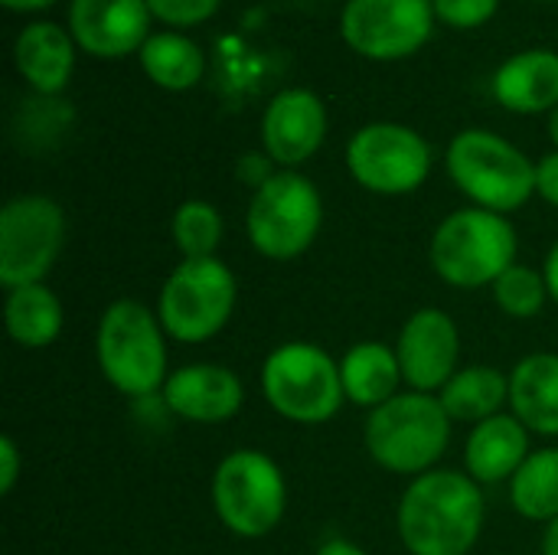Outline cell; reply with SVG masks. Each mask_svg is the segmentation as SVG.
<instances>
[{
    "label": "cell",
    "mask_w": 558,
    "mask_h": 555,
    "mask_svg": "<svg viewBox=\"0 0 558 555\" xmlns=\"http://www.w3.org/2000/svg\"><path fill=\"white\" fill-rule=\"evenodd\" d=\"M69 124H72V108L59 95H36L33 101L20 105L13 128H16L23 147L29 144V150H36V147L56 144Z\"/></svg>",
    "instance_id": "83f0119b"
},
{
    "label": "cell",
    "mask_w": 558,
    "mask_h": 555,
    "mask_svg": "<svg viewBox=\"0 0 558 555\" xmlns=\"http://www.w3.org/2000/svg\"><path fill=\"white\" fill-rule=\"evenodd\" d=\"M209 500L232 536L265 540L288 514V481L271 455L258 448H235L216 464Z\"/></svg>",
    "instance_id": "52a82bcc"
},
{
    "label": "cell",
    "mask_w": 558,
    "mask_h": 555,
    "mask_svg": "<svg viewBox=\"0 0 558 555\" xmlns=\"http://www.w3.org/2000/svg\"><path fill=\"white\" fill-rule=\"evenodd\" d=\"M137 59H141L144 75H147L154 85L167 88V92H186V88H193V85L203 79V72H206V56H203V49H199L190 36L173 33V29H167V33H150V39L141 46Z\"/></svg>",
    "instance_id": "cb8c5ba5"
},
{
    "label": "cell",
    "mask_w": 558,
    "mask_h": 555,
    "mask_svg": "<svg viewBox=\"0 0 558 555\" xmlns=\"http://www.w3.org/2000/svg\"><path fill=\"white\" fill-rule=\"evenodd\" d=\"M402 379L412 393L438 396L448 379L461 370V330L441 307H418L392 343Z\"/></svg>",
    "instance_id": "4fadbf2b"
},
{
    "label": "cell",
    "mask_w": 558,
    "mask_h": 555,
    "mask_svg": "<svg viewBox=\"0 0 558 555\" xmlns=\"http://www.w3.org/2000/svg\"><path fill=\"white\" fill-rule=\"evenodd\" d=\"M494 294V304L513 317V321H533L543 314L546 301H549V288H546V278H543V268H530V265H510L490 288Z\"/></svg>",
    "instance_id": "4316f807"
},
{
    "label": "cell",
    "mask_w": 558,
    "mask_h": 555,
    "mask_svg": "<svg viewBox=\"0 0 558 555\" xmlns=\"http://www.w3.org/2000/svg\"><path fill=\"white\" fill-rule=\"evenodd\" d=\"M327 137V108L311 88L278 92L262 114V150L278 170H298L307 164Z\"/></svg>",
    "instance_id": "5bb4252c"
},
{
    "label": "cell",
    "mask_w": 558,
    "mask_h": 555,
    "mask_svg": "<svg viewBox=\"0 0 558 555\" xmlns=\"http://www.w3.org/2000/svg\"><path fill=\"white\" fill-rule=\"evenodd\" d=\"M167 330L147 304L134 298L111 301L95 327V363L105 383L128 399L160 396L170 376Z\"/></svg>",
    "instance_id": "7a4b0ae2"
},
{
    "label": "cell",
    "mask_w": 558,
    "mask_h": 555,
    "mask_svg": "<svg viewBox=\"0 0 558 555\" xmlns=\"http://www.w3.org/2000/svg\"><path fill=\"white\" fill-rule=\"evenodd\" d=\"M510 507L533 523L558 520V448L533 451L510 478Z\"/></svg>",
    "instance_id": "d4e9b609"
},
{
    "label": "cell",
    "mask_w": 558,
    "mask_h": 555,
    "mask_svg": "<svg viewBox=\"0 0 558 555\" xmlns=\"http://www.w3.org/2000/svg\"><path fill=\"white\" fill-rule=\"evenodd\" d=\"M324 200L311 177L298 170H278L248 200L245 236L248 245L268 262L301 258L320 236Z\"/></svg>",
    "instance_id": "ba28073f"
},
{
    "label": "cell",
    "mask_w": 558,
    "mask_h": 555,
    "mask_svg": "<svg viewBox=\"0 0 558 555\" xmlns=\"http://www.w3.org/2000/svg\"><path fill=\"white\" fill-rule=\"evenodd\" d=\"M445 167L471 206L510 216L536 196V164L507 137L468 128L451 137Z\"/></svg>",
    "instance_id": "5b68a950"
},
{
    "label": "cell",
    "mask_w": 558,
    "mask_h": 555,
    "mask_svg": "<svg viewBox=\"0 0 558 555\" xmlns=\"http://www.w3.org/2000/svg\"><path fill=\"white\" fill-rule=\"evenodd\" d=\"M239 304L235 272L216 258H190L167 275L157 294V317L170 340L206 343L219 337Z\"/></svg>",
    "instance_id": "9c48e42d"
},
{
    "label": "cell",
    "mask_w": 558,
    "mask_h": 555,
    "mask_svg": "<svg viewBox=\"0 0 558 555\" xmlns=\"http://www.w3.org/2000/svg\"><path fill=\"white\" fill-rule=\"evenodd\" d=\"M3 327H7V337L23 350L52 347L65 327V311H62L59 294L46 281L7 291Z\"/></svg>",
    "instance_id": "7402d4cb"
},
{
    "label": "cell",
    "mask_w": 558,
    "mask_h": 555,
    "mask_svg": "<svg viewBox=\"0 0 558 555\" xmlns=\"http://www.w3.org/2000/svg\"><path fill=\"white\" fill-rule=\"evenodd\" d=\"M445 412L451 415V422H468V425H481L494 415L504 412V406H510V376H504L497 366L487 363H471L461 366L448 386L438 393Z\"/></svg>",
    "instance_id": "603a6c76"
},
{
    "label": "cell",
    "mask_w": 558,
    "mask_h": 555,
    "mask_svg": "<svg viewBox=\"0 0 558 555\" xmlns=\"http://www.w3.org/2000/svg\"><path fill=\"white\" fill-rule=\"evenodd\" d=\"M543 278H546V288H549V301L558 304V242L546 252V262H543Z\"/></svg>",
    "instance_id": "e575fe53"
},
{
    "label": "cell",
    "mask_w": 558,
    "mask_h": 555,
    "mask_svg": "<svg viewBox=\"0 0 558 555\" xmlns=\"http://www.w3.org/2000/svg\"><path fill=\"white\" fill-rule=\"evenodd\" d=\"M314 555H369L363 546H356L353 540H343V536H333V540H327V543H320L317 546V553Z\"/></svg>",
    "instance_id": "836d02e7"
},
{
    "label": "cell",
    "mask_w": 558,
    "mask_h": 555,
    "mask_svg": "<svg viewBox=\"0 0 558 555\" xmlns=\"http://www.w3.org/2000/svg\"><path fill=\"white\" fill-rule=\"evenodd\" d=\"M451 415L438 396L399 393L366 415V455L389 474L418 478L438 468L451 445Z\"/></svg>",
    "instance_id": "3957f363"
},
{
    "label": "cell",
    "mask_w": 558,
    "mask_h": 555,
    "mask_svg": "<svg viewBox=\"0 0 558 555\" xmlns=\"http://www.w3.org/2000/svg\"><path fill=\"white\" fill-rule=\"evenodd\" d=\"M520 236L510 216L464 206L445 216L428 242V262L432 272L461 291L474 288H494V281L517 265Z\"/></svg>",
    "instance_id": "277c9868"
},
{
    "label": "cell",
    "mask_w": 558,
    "mask_h": 555,
    "mask_svg": "<svg viewBox=\"0 0 558 555\" xmlns=\"http://www.w3.org/2000/svg\"><path fill=\"white\" fill-rule=\"evenodd\" d=\"M20 471H23V455H20V445L13 435H3L0 438V494L10 497L16 481H20Z\"/></svg>",
    "instance_id": "1f68e13d"
},
{
    "label": "cell",
    "mask_w": 558,
    "mask_h": 555,
    "mask_svg": "<svg viewBox=\"0 0 558 555\" xmlns=\"http://www.w3.org/2000/svg\"><path fill=\"white\" fill-rule=\"evenodd\" d=\"M239 180L245 183V186H252V193L258 190V186H265L275 173H278V164L265 154V150H252V154H245L242 160H239Z\"/></svg>",
    "instance_id": "4dcf8cb0"
},
{
    "label": "cell",
    "mask_w": 558,
    "mask_h": 555,
    "mask_svg": "<svg viewBox=\"0 0 558 555\" xmlns=\"http://www.w3.org/2000/svg\"><path fill=\"white\" fill-rule=\"evenodd\" d=\"M262 396L294 425H327L347 402L340 363L311 340H288L265 357Z\"/></svg>",
    "instance_id": "8992f818"
},
{
    "label": "cell",
    "mask_w": 558,
    "mask_h": 555,
    "mask_svg": "<svg viewBox=\"0 0 558 555\" xmlns=\"http://www.w3.org/2000/svg\"><path fill=\"white\" fill-rule=\"evenodd\" d=\"M7 10H16V13H33V10H46L52 7L56 0H0Z\"/></svg>",
    "instance_id": "d590c367"
},
{
    "label": "cell",
    "mask_w": 558,
    "mask_h": 555,
    "mask_svg": "<svg viewBox=\"0 0 558 555\" xmlns=\"http://www.w3.org/2000/svg\"><path fill=\"white\" fill-rule=\"evenodd\" d=\"M510 412L530 435L558 438V353H530L510 370Z\"/></svg>",
    "instance_id": "ffe728a7"
},
{
    "label": "cell",
    "mask_w": 558,
    "mask_h": 555,
    "mask_svg": "<svg viewBox=\"0 0 558 555\" xmlns=\"http://www.w3.org/2000/svg\"><path fill=\"white\" fill-rule=\"evenodd\" d=\"M536 196L558 209V150L536 160Z\"/></svg>",
    "instance_id": "d6a6232c"
},
{
    "label": "cell",
    "mask_w": 558,
    "mask_h": 555,
    "mask_svg": "<svg viewBox=\"0 0 558 555\" xmlns=\"http://www.w3.org/2000/svg\"><path fill=\"white\" fill-rule=\"evenodd\" d=\"M546 3H558V0H546Z\"/></svg>",
    "instance_id": "f35d334b"
},
{
    "label": "cell",
    "mask_w": 558,
    "mask_h": 555,
    "mask_svg": "<svg viewBox=\"0 0 558 555\" xmlns=\"http://www.w3.org/2000/svg\"><path fill=\"white\" fill-rule=\"evenodd\" d=\"M549 137H553V144H556L558 150V108L556 111H549Z\"/></svg>",
    "instance_id": "74e56055"
},
{
    "label": "cell",
    "mask_w": 558,
    "mask_h": 555,
    "mask_svg": "<svg viewBox=\"0 0 558 555\" xmlns=\"http://www.w3.org/2000/svg\"><path fill=\"white\" fill-rule=\"evenodd\" d=\"M226 236V222L222 213L206 203V200H186L173 209L170 219V239L173 249L180 252L183 262L190 258H216L219 245Z\"/></svg>",
    "instance_id": "484cf974"
},
{
    "label": "cell",
    "mask_w": 558,
    "mask_h": 555,
    "mask_svg": "<svg viewBox=\"0 0 558 555\" xmlns=\"http://www.w3.org/2000/svg\"><path fill=\"white\" fill-rule=\"evenodd\" d=\"M432 0H347L340 16L343 43L366 59H405L418 52L435 29Z\"/></svg>",
    "instance_id": "7c38bea8"
},
{
    "label": "cell",
    "mask_w": 558,
    "mask_h": 555,
    "mask_svg": "<svg viewBox=\"0 0 558 555\" xmlns=\"http://www.w3.org/2000/svg\"><path fill=\"white\" fill-rule=\"evenodd\" d=\"M435 16L454 29H477L490 23L500 10V0H432Z\"/></svg>",
    "instance_id": "f1b7e54d"
},
{
    "label": "cell",
    "mask_w": 558,
    "mask_h": 555,
    "mask_svg": "<svg viewBox=\"0 0 558 555\" xmlns=\"http://www.w3.org/2000/svg\"><path fill=\"white\" fill-rule=\"evenodd\" d=\"M432 144L409 124L373 121L347 144L350 177L376 196H409L432 177Z\"/></svg>",
    "instance_id": "8fae6325"
},
{
    "label": "cell",
    "mask_w": 558,
    "mask_h": 555,
    "mask_svg": "<svg viewBox=\"0 0 558 555\" xmlns=\"http://www.w3.org/2000/svg\"><path fill=\"white\" fill-rule=\"evenodd\" d=\"M222 0H147L154 20L173 26V29H186V26H199L209 16H216Z\"/></svg>",
    "instance_id": "f546056e"
},
{
    "label": "cell",
    "mask_w": 558,
    "mask_h": 555,
    "mask_svg": "<svg viewBox=\"0 0 558 555\" xmlns=\"http://www.w3.org/2000/svg\"><path fill=\"white\" fill-rule=\"evenodd\" d=\"M340 379H343L347 402L369 412L389 402L392 396H399V386L405 383L396 347L383 340L353 343L340 360Z\"/></svg>",
    "instance_id": "44dd1931"
},
{
    "label": "cell",
    "mask_w": 558,
    "mask_h": 555,
    "mask_svg": "<svg viewBox=\"0 0 558 555\" xmlns=\"http://www.w3.org/2000/svg\"><path fill=\"white\" fill-rule=\"evenodd\" d=\"M530 455V429L513 412H500L471 429L464 442V471L477 484H510Z\"/></svg>",
    "instance_id": "ac0fdd59"
},
{
    "label": "cell",
    "mask_w": 558,
    "mask_h": 555,
    "mask_svg": "<svg viewBox=\"0 0 558 555\" xmlns=\"http://www.w3.org/2000/svg\"><path fill=\"white\" fill-rule=\"evenodd\" d=\"M543 555H558V520H553L543 533Z\"/></svg>",
    "instance_id": "8d00e7d4"
},
{
    "label": "cell",
    "mask_w": 558,
    "mask_h": 555,
    "mask_svg": "<svg viewBox=\"0 0 558 555\" xmlns=\"http://www.w3.org/2000/svg\"><path fill=\"white\" fill-rule=\"evenodd\" d=\"M69 222L62 206L43 193H20L0 209V285L7 291L39 285L65 249Z\"/></svg>",
    "instance_id": "30bf717a"
},
{
    "label": "cell",
    "mask_w": 558,
    "mask_h": 555,
    "mask_svg": "<svg viewBox=\"0 0 558 555\" xmlns=\"http://www.w3.org/2000/svg\"><path fill=\"white\" fill-rule=\"evenodd\" d=\"M497 105L513 114H543L558 108V52L526 49L510 56L490 82Z\"/></svg>",
    "instance_id": "d6986e66"
},
{
    "label": "cell",
    "mask_w": 558,
    "mask_h": 555,
    "mask_svg": "<svg viewBox=\"0 0 558 555\" xmlns=\"http://www.w3.org/2000/svg\"><path fill=\"white\" fill-rule=\"evenodd\" d=\"M147 0H69V33L75 46L98 59L141 52L150 39Z\"/></svg>",
    "instance_id": "2e32d148"
},
{
    "label": "cell",
    "mask_w": 558,
    "mask_h": 555,
    "mask_svg": "<svg viewBox=\"0 0 558 555\" xmlns=\"http://www.w3.org/2000/svg\"><path fill=\"white\" fill-rule=\"evenodd\" d=\"M487 500L468 471L435 468L409 481L396 507L409 555H471L484 533Z\"/></svg>",
    "instance_id": "6da1fadb"
},
{
    "label": "cell",
    "mask_w": 558,
    "mask_h": 555,
    "mask_svg": "<svg viewBox=\"0 0 558 555\" xmlns=\"http://www.w3.org/2000/svg\"><path fill=\"white\" fill-rule=\"evenodd\" d=\"M160 402L170 415L193 425H226L245 406V386L222 363H190L167 376Z\"/></svg>",
    "instance_id": "9a60e30c"
},
{
    "label": "cell",
    "mask_w": 558,
    "mask_h": 555,
    "mask_svg": "<svg viewBox=\"0 0 558 555\" xmlns=\"http://www.w3.org/2000/svg\"><path fill=\"white\" fill-rule=\"evenodd\" d=\"M13 62L36 95H59L75 72V39L59 23H26L16 33Z\"/></svg>",
    "instance_id": "e0dca14e"
}]
</instances>
